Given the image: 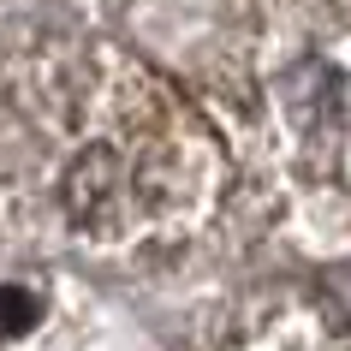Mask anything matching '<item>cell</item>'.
I'll return each instance as SVG.
<instances>
[{"instance_id": "obj_2", "label": "cell", "mask_w": 351, "mask_h": 351, "mask_svg": "<svg viewBox=\"0 0 351 351\" xmlns=\"http://www.w3.org/2000/svg\"><path fill=\"white\" fill-rule=\"evenodd\" d=\"M226 137L351 239V0H250L208 66Z\"/></svg>"}, {"instance_id": "obj_3", "label": "cell", "mask_w": 351, "mask_h": 351, "mask_svg": "<svg viewBox=\"0 0 351 351\" xmlns=\"http://www.w3.org/2000/svg\"><path fill=\"white\" fill-rule=\"evenodd\" d=\"M215 351H351V304L322 286H262L221 322Z\"/></svg>"}, {"instance_id": "obj_1", "label": "cell", "mask_w": 351, "mask_h": 351, "mask_svg": "<svg viewBox=\"0 0 351 351\" xmlns=\"http://www.w3.org/2000/svg\"><path fill=\"white\" fill-rule=\"evenodd\" d=\"M232 155L173 77L119 42L24 30L0 42V232L137 256L221 215Z\"/></svg>"}]
</instances>
